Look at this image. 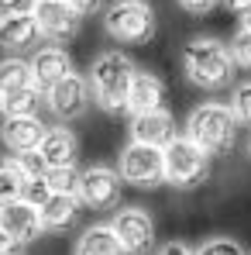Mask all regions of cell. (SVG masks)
<instances>
[{
  "mask_svg": "<svg viewBox=\"0 0 251 255\" xmlns=\"http://www.w3.org/2000/svg\"><path fill=\"white\" fill-rule=\"evenodd\" d=\"M0 107H3V93H0Z\"/></svg>",
  "mask_w": 251,
  "mask_h": 255,
  "instance_id": "37",
  "label": "cell"
},
{
  "mask_svg": "<svg viewBox=\"0 0 251 255\" xmlns=\"http://www.w3.org/2000/svg\"><path fill=\"white\" fill-rule=\"evenodd\" d=\"M134 62L124 52H100L89 66V93L93 104L103 114H121L127 111V97H131V83H134Z\"/></svg>",
  "mask_w": 251,
  "mask_h": 255,
  "instance_id": "2",
  "label": "cell"
},
{
  "mask_svg": "<svg viewBox=\"0 0 251 255\" xmlns=\"http://www.w3.org/2000/svg\"><path fill=\"white\" fill-rule=\"evenodd\" d=\"M38 0H0V17H31Z\"/></svg>",
  "mask_w": 251,
  "mask_h": 255,
  "instance_id": "28",
  "label": "cell"
},
{
  "mask_svg": "<svg viewBox=\"0 0 251 255\" xmlns=\"http://www.w3.org/2000/svg\"><path fill=\"white\" fill-rule=\"evenodd\" d=\"M28 176L21 172L14 155H3L0 159V204H10V200H21V190H24Z\"/></svg>",
  "mask_w": 251,
  "mask_h": 255,
  "instance_id": "21",
  "label": "cell"
},
{
  "mask_svg": "<svg viewBox=\"0 0 251 255\" xmlns=\"http://www.w3.org/2000/svg\"><path fill=\"white\" fill-rule=\"evenodd\" d=\"M103 28L121 45H145L155 35V10L145 0H114L103 10Z\"/></svg>",
  "mask_w": 251,
  "mask_h": 255,
  "instance_id": "4",
  "label": "cell"
},
{
  "mask_svg": "<svg viewBox=\"0 0 251 255\" xmlns=\"http://www.w3.org/2000/svg\"><path fill=\"white\" fill-rule=\"evenodd\" d=\"M73 255H124V249H121V242H117L110 224H93V228H86L80 235Z\"/></svg>",
  "mask_w": 251,
  "mask_h": 255,
  "instance_id": "18",
  "label": "cell"
},
{
  "mask_svg": "<svg viewBox=\"0 0 251 255\" xmlns=\"http://www.w3.org/2000/svg\"><path fill=\"white\" fill-rule=\"evenodd\" d=\"M42 93H38V86H31V90H21V93H10V97H3V118H38V107H42Z\"/></svg>",
  "mask_w": 251,
  "mask_h": 255,
  "instance_id": "22",
  "label": "cell"
},
{
  "mask_svg": "<svg viewBox=\"0 0 251 255\" xmlns=\"http://www.w3.org/2000/svg\"><path fill=\"white\" fill-rule=\"evenodd\" d=\"M31 73H35L38 93L48 97L52 86L62 83V80L73 73V59H69V52H66L62 45H42V48L31 55Z\"/></svg>",
  "mask_w": 251,
  "mask_h": 255,
  "instance_id": "11",
  "label": "cell"
},
{
  "mask_svg": "<svg viewBox=\"0 0 251 255\" xmlns=\"http://www.w3.org/2000/svg\"><path fill=\"white\" fill-rule=\"evenodd\" d=\"M248 159H251V134H248Z\"/></svg>",
  "mask_w": 251,
  "mask_h": 255,
  "instance_id": "36",
  "label": "cell"
},
{
  "mask_svg": "<svg viewBox=\"0 0 251 255\" xmlns=\"http://www.w3.org/2000/svg\"><path fill=\"white\" fill-rule=\"evenodd\" d=\"M17 159V166H21V172L28 176V179H38V176H45L48 172V166H45V159L38 155V152H28V155H14Z\"/></svg>",
  "mask_w": 251,
  "mask_h": 255,
  "instance_id": "29",
  "label": "cell"
},
{
  "mask_svg": "<svg viewBox=\"0 0 251 255\" xmlns=\"http://www.w3.org/2000/svg\"><path fill=\"white\" fill-rule=\"evenodd\" d=\"M166 83L155 76V73H148V69H138L134 73V83H131V97H127V111H131V118H138V114H155V111H166Z\"/></svg>",
  "mask_w": 251,
  "mask_h": 255,
  "instance_id": "15",
  "label": "cell"
},
{
  "mask_svg": "<svg viewBox=\"0 0 251 255\" xmlns=\"http://www.w3.org/2000/svg\"><path fill=\"white\" fill-rule=\"evenodd\" d=\"M42 31L35 14L31 17H0V48L7 52H24V48H38Z\"/></svg>",
  "mask_w": 251,
  "mask_h": 255,
  "instance_id": "17",
  "label": "cell"
},
{
  "mask_svg": "<svg viewBox=\"0 0 251 255\" xmlns=\"http://www.w3.org/2000/svg\"><path fill=\"white\" fill-rule=\"evenodd\" d=\"M0 255H24V242H17L14 235L0 228Z\"/></svg>",
  "mask_w": 251,
  "mask_h": 255,
  "instance_id": "32",
  "label": "cell"
},
{
  "mask_svg": "<svg viewBox=\"0 0 251 255\" xmlns=\"http://www.w3.org/2000/svg\"><path fill=\"white\" fill-rule=\"evenodd\" d=\"M110 228L127 255H148L155 245V221L141 207H124L110 217Z\"/></svg>",
  "mask_w": 251,
  "mask_h": 255,
  "instance_id": "8",
  "label": "cell"
},
{
  "mask_svg": "<svg viewBox=\"0 0 251 255\" xmlns=\"http://www.w3.org/2000/svg\"><path fill=\"white\" fill-rule=\"evenodd\" d=\"M38 155L45 159L48 169H62V166H76V155H80V138L76 131L66 125H52L45 131V141L38 148Z\"/></svg>",
  "mask_w": 251,
  "mask_h": 255,
  "instance_id": "16",
  "label": "cell"
},
{
  "mask_svg": "<svg viewBox=\"0 0 251 255\" xmlns=\"http://www.w3.org/2000/svg\"><path fill=\"white\" fill-rule=\"evenodd\" d=\"M31 86H35L31 59H21V55L0 59V93H3V97L21 93V90H31Z\"/></svg>",
  "mask_w": 251,
  "mask_h": 255,
  "instance_id": "19",
  "label": "cell"
},
{
  "mask_svg": "<svg viewBox=\"0 0 251 255\" xmlns=\"http://www.w3.org/2000/svg\"><path fill=\"white\" fill-rule=\"evenodd\" d=\"M52 193H62V197H80V179H83V169L76 166H62V169H48L45 172Z\"/></svg>",
  "mask_w": 251,
  "mask_h": 255,
  "instance_id": "23",
  "label": "cell"
},
{
  "mask_svg": "<svg viewBox=\"0 0 251 255\" xmlns=\"http://www.w3.org/2000/svg\"><path fill=\"white\" fill-rule=\"evenodd\" d=\"M241 21H245V31H251V14H245Z\"/></svg>",
  "mask_w": 251,
  "mask_h": 255,
  "instance_id": "35",
  "label": "cell"
},
{
  "mask_svg": "<svg viewBox=\"0 0 251 255\" xmlns=\"http://www.w3.org/2000/svg\"><path fill=\"white\" fill-rule=\"evenodd\" d=\"M231 114H234L238 128L241 125L251 128V80L241 83V86H234V93H231Z\"/></svg>",
  "mask_w": 251,
  "mask_h": 255,
  "instance_id": "24",
  "label": "cell"
},
{
  "mask_svg": "<svg viewBox=\"0 0 251 255\" xmlns=\"http://www.w3.org/2000/svg\"><path fill=\"white\" fill-rule=\"evenodd\" d=\"M224 7H227L231 14H241V17L251 14V0H224Z\"/></svg>",
  "mask_w": 251,
  "mask_h": 255,
  "instance_id": "34",
  "label": "cell"
},
{
  "mask_svg": "<svg viewBox=\"0 0 251 255\" xmlns=\"http://www.w3.org/2000/svg\"><path fill=\"white\" fill-rule=\"evenodd\" d=\"M186 138L193 145H200L210 159L213 155H227L238 145V121H234L231 107L207 100V104L193 107V114L186 118Z\"/></svg>",
  "mask_w": 251,
  "mask_h": 255,
  "instance_id": "3",
  "label": "cell"
},
{
  "mask_svg": "<svg viewBox=\"0 0 251 255\" xmlns=\"http://www.w3.org/2000/svg\"><path fill=\"white\" fill-rule=\"evenodd\" d=\"M121 179L138 186V190H155L166 183V152L162 148H152V145H138L131 141L124 152H121Z\"/></svg>",
  "mask_w": 251,
  "mask_h": 255,
  "instance_id": "6",
  "label": "cell"
},
{
  "mask_svg": "<svg viewBox=\"0 0 251 255\" xmlns=\"http://www.w3.org/2000/svg\"><path fill=\"white\" fill-rule=\"evenodd\" d=\"M182 73L186 80L196 86V90H207V93H220L234 83V55H231V45L217 42V38H189L182 45Z\"/></svg>",
  "mask_w": 251,
  "mask_h": 255,
  "instance_id": "1",
  "label": "cell"
},
{
  "mask_svg": "<svg viewBox=\"0 0 251 255\" xmlns=\"http://www.w3.org/2000/svg\"><path fill=\"white\" fill-rule=\"evenodd\" d=\"M80 207H83L80 197H62V193H55L42 211H38L42 214V228L45 231H66V228H73Z\"/></svg>",
  "mask_w": 251,
  "mask_h": 255,
  "instance_id": "20",
  "label": "cell"
},
{
  "mask_svg": "<svg viewBox=\"0 0 251 255\" xmlns=\"http://www.w3.org/2000/svg\"><path fill=\"white\" fill-rule=\"evenodd\" d=\"M45 131H48V125H45L42 118H3L0 141L14 155H28V152H38L42 148Z\"/></svg>",
  "mask_w": 251,
  "mask_h": 255,
  "instance_id": "12",
  "label": "cell"
},
{
  "mask_svg": "<svg viewBox=\"0 0 251 255\" xmlns=\"http://www.w3.org/2000/svg\"><path fill=\"white\" fill-rule=\"evenodd\" d=\"M52 197H55V193H52V186H48V179H45V176L28 179V183H24V190H21V200H24V204H31V207H38V211H42Z\"/></svg>",
  "mask_w": 251,
  "mask_h": 255,
  "instance_id": "25",
  "label": "cell"
},
{
  "mask_svg": "<svg viewBox=\"0 0 251 255\" xmlns=\"http://www.w3.org/2000/svg\"><path fill=\"white\" fill-rule=\"evenodd\" d=\"M175 118L168 111H155V114H138L131 118V141L138 145H152V148H168L175 141Z\"/></svg>",
  "mask_w": 251,
  "mask_h": 255,
  "instance_id": "14",
  "label": "cell"
},
{
  "mask_svg": "<svg viewBox=\"0 0 251 255\" xmlns=\"http://www.w3.org/2000/svg\"><path fill=\"white\" fill-rule=\"evenodd\" d=\"M196 255H248V252H245L234 238H224V235H220V238H207V242L196 249Z\"/></svg>",
  "mask_w": 251,
  "mask_h": 255,
  "instance_id": "26",
  "label": "cell"
},
{
  "mask_svg": "<svg viewBox=\"0 0 251 255\" xmlns=\"http://www.w3.org/2000/svg\"><path fill=\"white\" fill-rule=\"evenodd\" d=\"M80 17H89V14H100L103 10V0H66Z\"/></svg>",
  "mask_w": 251,
  "mask_h": 255,
  "instance_id": "31",
  "label": "cell"
},
{
  "mask_svg": "<svg viewBox=\"0 0 251 255\" xmlns=\"http://www.w3.org/2000/svg\"><path fill=\"white\" fill-rule=\"evenodd\" d=\"M220 3H224V0H179V7H182L186 14H200V17L210 14V10H217Z\"/></svg>",
  "mask_w": 251,
  "mask_h": 255,
  "instance_id": "30",
  "label": "cell"
},
{
  "mask_svg": "<svg viewBox=\"0 0 251 255\" xmlns=\"http://www.w3.org/2000/svg\"><path fill=\"white\" fill-rule=\"evenodd\" d=\"M35 21H38L42 38H48L52 45L73 42V38L80 35V24H83V17H80L66 0H38Z\"/></svg>",
  "mask_w": 251,
  "mask_h": 255,
  "instance_id": "9",
  "label": "cell"
},
{
  "mask_svg": "<svg viewBox=\"0 0 251 255\" xmlns=\"http://www.w3.org/2000/svg\"><path fill=\"white\" fill-rule=\"evenodd\" d=\"M159 255H196L189 245H182V242H168V245H162L159 249Z\"/></svg>",
  "mask_w": 251,
  "mask_h": 255,
  "instance_id": "33",
  "label": "cell"
},
{
  "mask_svg": "<svg viewBox=\"0 0 251 255\" xmlns=\"http://www.w3.org/2000/svg\"><path fill=\"white\" fill-rule=\"evenodd\" d=\"M0 228H3L7 235H14L17 242H24V245L45 235L38 207H31V204H24V200H10V204H0Z\"/></svg>",
  "mask_w": 251,
  "mask_h": 255,
  "instance_id": "13",
  "label": "cell"
},
{
  "mask_svg": "<svg viewBox=\"0 0 251 255\" xmlns=\"http://www.w3.org/2000/svg\"><path fill=\"white\" fill-rule=\"evenodd\" d=\"M166 152V183L175 190H196L203 179L210 176V155L193 145L186 134H179Z\"/></svg>",
  "mask_w": 251,
  "mask_h": 255,
  "instance_id": "5",
  "label": "cell"
},
{
  "mask_svg": "<svg viewBox=\"0 0 251 255\" xmlns=\"http://www.w3.org/2000/svg\"><path fill=\"white\" fill-rule=\"evenodd\" d=\"M121 190H124V179L117 169L89 166L83 169V179H80V204L86 211H114L121 204Z\"/></svg>",
  "mask_w": 251,
  "mask_h": 255,
  "instance_id": "7",
  "label": "cell"
},
{
  "mask_svg": "<svg viewBox=\"0 0 251 255\" xmlns=\"http://www.w3.org/2000/svg\"><path fill=\"white\" fill-rule=\"evenodd\" d=\"M89 100H93V93H89V80L80 76V73H69L62 83H55V86H52V93L45 97L48 111H52L59 121H76V118H83L86 107H89Z\"/></svg>",
  "mask_w": 251,
  "mask_h": 255,
  "instance_id": "10",
  "label": "cell"
},
{
  "mask_svg": "<svg viewBox=\"0 0 251 255\" xmlns=\"http://www.w3.org/2000/svg\"><path fill=\"white\" fill-rule=\"evenodd\" d=\"M231 55H234V66L238 69H251V31H238L231 38Z\"/></svg>",
  "mask_w": 251,
  "mask_h": 255,
  "instance_id": "27",
  "label": "cell"
}]
</instances>
